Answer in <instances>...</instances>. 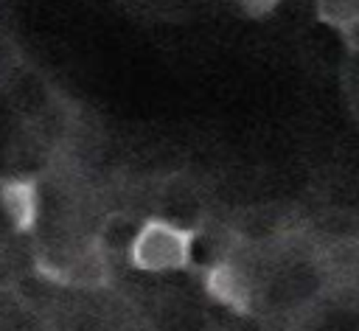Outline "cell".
Here are the masks:
<instances>
[{
    "mask_svg": "<svg viewBox=\"0 0 359 331\" xmlns=\"http://www.w3.org/2000/svg\"><path fill=\"white\" fill-rule=\"evenodd\" d=\"M317 20L342 34L359 22V0H317Z\"/></svg>",
    "mask_w": 359,
    "mask_h": 331,
    "instance_id": "277c9868",
    "label": "cell"
},
{
    "mask_svg": "<svg viewBox=\"0 0 359 331\" xmlns=\"http://www.w3.org/2000/svg\"><path fill=\"white\" fill-rule=\"evenodd\" d=\"M339 36H342V42L348 45V50L359 53V22H356V25H351V28H345Z\"/></svg>",
    "mask_w": 359,
    "mask_h": 331,
    "instance_id": "8992f818",
    "label": "cell"
},
{
    "mask_svg": "<svg viewBox=\"0 0 359 331\" xmlns=\"http://www.w3.org/2000/svg\"><path fill=\"white\" fill-rule=\"evenodd\" d=\"M202 283L208 289V295L213 300H219L222 306H227L236 314H250L252 309V289L247 275L230 264V261H216L210 266L202 269Z\"/></svg>",
    "mask_w": 359,
    "mask_h": 331,
    "instance_id": "7a4b0ae2",
    "label": "cell"
},
{
    "mask_svg": "<svg viewBox=\"0 0 359 331\" xmlns=\"http://www.w3.org/2000/svg\"><path fill=\"white\" fill-rule=\"evenodd\" d=\"M0 205L8 216V222L14 224V230L28 233L36 224L39 216V188L34 180L25 177H14V180H3L0 182Z\"/></svg>",
    "mask_w": 359,
    "mask_h": 331,
    "instance_id": "3957f363",
    "label": "cell"
},
{
    "mask_svg": "<svg viewBox=\"0 0 359 331\" xmlns=\"http://www.w3.org/2000/svg\"><path fill=\"white\" fill-rule=\"evenodd\" d=\"M199 233H202V227H185L171 219L149 216L132 233V238L126 244V258L135 269L149 272V275L188 269Z\"/></svg>",
    "mask_w": 359,
    "mask_h": 331,
    "instance_id": "6da1fadb",
    "label": "cell"
},
{
    "mask_svg": "<svg viewBox=\"0 0 359 331\" xmlns=\"http://www.w3.org/2000/svg\"><path fill=\"white\" fill-rule=\"evenodd\" d=\"M278 3L280 0H238V6H241V11L247 14V17H266L269 11H275L278 8Z\"/></svg>",
    "mask_w": 359,
    "mask_h": 331,
    "instance_id": "5b68a950",
    "label": "cell"
}]
</instances>
